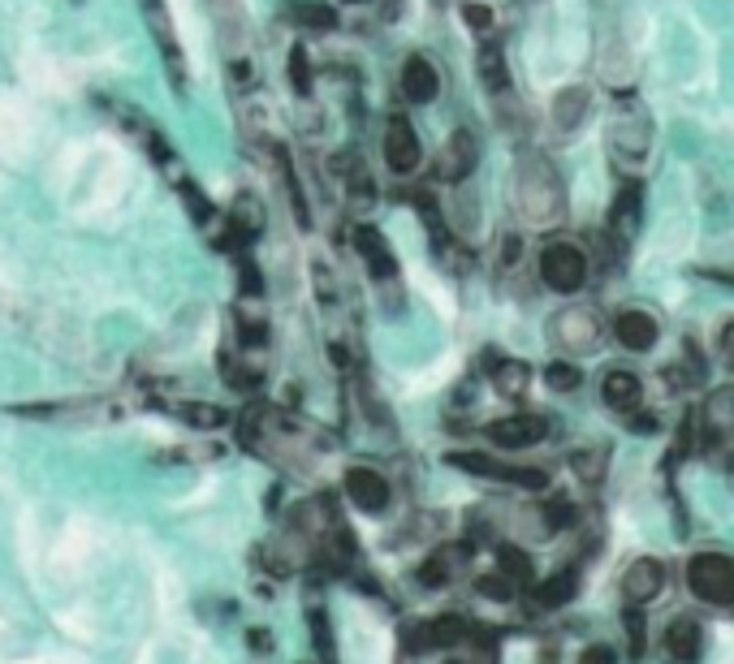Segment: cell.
<instances>
[{
  "mask_svg": "<svg viewBox=\"0 0 734 664\" xmlns=\"http://www.w3.org/2000/svg\"><path fill=\"white\" fill-rule=\"evenodd\" d=\"M514 212L527 229H549L566 221V186L549 156L531 151L514 169Z\"/></svg>",
  "mask_w": 734,
  "mask_h": 664,
  "instance_id": "1",
  "label": "cell"
},
{
  "mask_svg": "<svg viewBox=\"0 0 734 664\" xmlns=\"http://www.w3.org/2000/svg\"><path fill=\"white\" fill-rule=\"evenodd\" d=\"M450 466H458V470H467V475H476V479L505 483V488H527V492H545V488H549V470L523 466V462H505V457H489V453H476V448L450 453Z\"/></svg>",
  "mask_w": 734,
  "mask_h": 664,
  "instance_id": "2",
  "label": "cell"
},
{
  "mask_svg": "<svg viewBox=\"0 0 734 664\" xmlns=\"http://www.w3.org/2000/svg\"><path fill=\"white\" fill-rule=\"evenodd\" d=\"M549 341H553V349H562L571 358H584V354L601 349L605 320H601L597 307H566V311H558L549 320Z\"/></svg>",
  "mask_w": 734,
  "mask_h": 664,
  "instance_id": "3",
  "label": "cell"
},
{
  "mask_svg": "<svg viewBox=\"0 0 734 664\" xmlns=\"http://www.w3.org/2000/svg\"><path fill=\"white\" fill-rule=\"evenodd\" d=\"M687 587L713 608H734V556L696 553L687 561Z\"/></svg>",
  "mask_w": 734,
  "mask_h": 664,
  "instance_id": "4",
  "label": "cell"
},
{
  "mask_svg": "<svg viewBox=\"0 0 734 664\" xmlns=\"http://www.w3.org/2000/svg\"><path fill=\"white\" fill-rule=\"evenodd\" d=\"M536 272L553 294H579L588 285V255L575 242H549L536 259Z\"/></svg>",
  "mask_w": 734,
  "mask_h": 664,
  "instance_id": "5",
  "label": "cell"
},
{
  "mask_svg": "<svg viewBox=\"0 0 734 664\" xmlns=\"http://www.w3.org/2000/svg\"><path fill=\"white\" fill-rule=\"evenodd\" d=\"M122 406L109 397H83V402H39V406H9L17 419H44V423H109Z\"/></svg>",
  "mask_w": 734,
  "mask_h": 664,
  "instance_id": "6",
  "label": "cell"
},
{
  "mask_svg": "<svg viewBox=\"0 0 734 664\" xmlns=\"http://www.w3.org/2000/svg\"><path fill=\"white\" fill-rule=\"evenodd\" d=\"M384 164L393 169V173H415L419 164H424V147H419V134L411 130V121L402 116V112H393L389 121H384Z\"/></svg>",
  "mask_w": 734,
  "mask_h": 664,
  "instance_id": "7",
  "label": "cell"
},
{
  "mask_svg": "<svg viewBox=\"0 0 734 664\" xmlns=\"http://www.w3.org/2000/svg\"><path fill=\"white\" fill-rule=\"evenodd\" d=\"M476 164H480V143H476V134H472V130H454V134L445 138V147H441L437 177H441L445 186H458V182H467V177L476 173Z\"/></svg>",
  "mask_w": 734,
  "mask_h": 664,
  "instance_id": "8",
  "label": "cell"
},
{
  "mask_svg": "<svg viewBox=\"0 0 734 664\" xmlns=\"http://www.w3.org/2000/svg\"><path fill=\"white\" fill-rule=\"evenodd\" d=\"M661 591H665V565L661 561L639 556V561L626 565V574H622V604L626 608H648Z\"/></svg>",
  "mask_w": 734,
  "mask_h": 664,
  "instance_id": "9",
  "label": "cell"
},
{
  "mask_svg": "<svg viewBox=\"0 0 734 664\" xmlns=\"http://www.w3.org/2000/svg\"><path fill=\"white\" fill-rule=\"evenodd\" d=\"M342 488H346V496H351V505L355 509H364V514H384L389 509V479L376 470V466H351L346 470V479H342Z\"/></svg>",
  "mask_w": 734,
  "mask_h": 664,
  "instance_id": "10",
  "label": "cell"
},
{
  "mask_svg": "<svg viewBox=\"0 0 734 664\" xmlns=\"http://www.w3.org/2000/svg\"><path fill=\"white\" fill-rule=\"evenodd\" d=\"M610 143L617 156H631V160H644L648 156V147H652V121H648V112L639 109H626L613 116L610 125Z\"/></svg>",
  "mask_w": 734,
  "mask_h": 664,
  "instance_id": "11",
  "label": "cell"
},
{
  "mask_svg": "<svg viewBox=\"0 0 734 664\" xmlns=\"http://www.w3.org/2000/svg\"><path fill=\"white\" fill-rule=\"evenodd\" d=\"M549 436V419L545 415H505V419H492L489 423V441L497 448H531Z\"/></svg>",
  "mask_w": 734,
  "mask_h": 664,
  "instance_id": "12",
  "label": "cell"
},
{
  "mask_svg": "<svg viewBox=\"0 0 734 664\" xmlns=\"http://www.w3.org/2000/svg\"><path fill=\"white\" fill-rule=\"evenodd\" d=\"M355 246H359V255H364L367 276H371L380 290H384V285H397V259H393V250H389V242H384L380 229L359 224V229H355Z\"/></svg>",
  "mask_w": 734,
  "mask_h": 664,
  "instance_id": "13",
  "label": "cell"
},
{
  "mask_svg": "<svg viewBox=\"0 0 734 664\" xmlns=\"http://www.w3.org/2000/svg\"><path fill=\"white\" fill-rule=\"evenodd\" d=\"M467 639V622L458 617H432L419 626H406V648L411 652H437V648H454Z\"/></svg>",
  "mask_w": 734,
  "mask_h": 664,
  "instance_id": "14",
  "label": "cell"
},
{
  "mask_svg": "<svg viewBox=\"0 0 734 664\" xmlns=\"http://www.w3.org/2000/svg\"><path fill=\"white\" fill-rule=\"evenodd\" d=\"M467 561H472V544H445L428 561H419L415 578H419V587H450L467 569Z\"/></svg>",
  "mask_w": 734,
  "mask_h": 664,
  "instance_id": "15",
  "label": "cell"
},
{
  "mask_svg": "<svg viewBox=\"0 0 734 664\" xmlns=\"http://www.w3.org/2000/svg\"><path fill=\"white\" fill-rule=\"evenodd\" d=\"M601 402H605L610 410H617L622 419L635 415V410L644 406V384H639V376L626 371V367H610V371L601 376Z\"/></svg>",
  "mask_w": 734,
  "mask_h": 664,
  "instance_id": "16",
  "label": "cell"
},
{
  "mask_svg": "<svg viewBox=\"0 0 734 664\" xmlns=\"http://www.w3.org/2000/svg\"><path fill=\"white\" fill-rule=\"evenodd\" d=\"M661 648L674 664H696L700 652H705V626L692 622V617H674L665 626V635H661Z\"/></svg>",
  "mask_w": 734,
  "mask_h": 664,
  "instance_id": "17",
  "label": "cell"
},
{
  "mask_svg": "<svg viewBox=\"0 0 734 664\" xmlns=\"http://www.w3.org/2000/svg\"><path fill=\"white\" fill-rule=\"evenodd\" d=\"M485 367H489L492 389H497L501 397H523L527 384H531V367H527L523 358H505L501 349H489V354H485Z\"/></svg>",
  "mask_w": 734,
  "mask_h": 664,
  "instance_id": "18",
  "label": "cell"
},
{
  "mask_svg": "<svg viewBox=\"0 0 734 664\" xmlns=\"http://www.w3.org/2000/svg\"><path fill=\"white\" fill-rule=\"evenodd\" d=\"M437 91H441V74H437V65L428 61V57H406V65H402V96L411 100V104H432L437 100Z\"/></svg>",
  "mask_w": 734,
  "mask_h": 664,
  "instance_id": "19",
  "label": "cell"
},
{
  "mask_svg": "<svg viewBox=\"0 0 734 664\" xmlns=\"http://www.w3.org/2000/svg\"><path fill=\"white\" fill-rule=\"evenodd\" d=\"M518 522L527 527L531 540H553L562 527L575 522V509H571L566 501H545V505H527V509L518 514Z\"/></svg>",
  "mask_w": 734,
  "mask_h": 664,
  "instance_id": "20",
  "label": "cell"
},
{
  "mask_svg": "<svg viewBox=\"0 0 734 664\" xmlns=\"http://www.w3.org/2000/svg\"><path fill=\"white\" fill-rule=\"evenodd\" d=\"M613 332H617V341H622L631 354H648V349L657 345V336H661V324H657L648 311H622Z\"/></svg>",
  "mask_w": 734,
  "mask_h": 664,
  "instance_id": "21",
  "label": "cell"
},
{
  "mask_svg": "<svg viewBox=\"0 0 734 664\" xmlns=\"http://www.w3.org/2000/svg\"><path fill=\"white\" fill-rule=\"evenodd\" d=\"M588 112H592L588 87H566V91L553 96V130L558 134H575L588 121Z\"/></svg>",
  "mask_w": 734,
  "mask_h": 664,
  "instance_id": "22",
  "label": "cell"
},
{
  "mask_svg": "<svg viewBox=\"0 0 734 664\" xmlns=\"http://www.w3.org/2000/svg\"><path fill=\"white\" fill-rule=\"evenodd\" d=\"M164 410H169L173 419L199 428V432H217V428L230 423V410H221V406H212V402H169Z\"/></svg>",
  "mask_w": 734,
  "mask_h": 664,
  "instance_id": "23",
  "label": "cell"
},
{
  "mask_svg": "<svg viewBox=\"0 0 734 664\" xmlns=\"http://www.w3.org/2000/svg\"><path fill=\"white\" fill-rule=\"evenodd\" d=\"M639 204H644V186L639 182H626L622 190H617V199H613V208H610V229H613V237L622 242L635 224H639Z\"/></svg>",
  "mask_w": 734,
  "mask_h": 664,
  "instance_id": "24",
  "label": "cell"
},
{
  "mask_svg": "<svg viewBox=\"0 0 734 664\" xmlns=\"http://www.w3.org/2000/svg\"><path fill=\"white\" fill-rule=\"evenodd\" d=\"M705 428L713 436H731L734 432V389H713L705 402Z\"/></svg>",
  "mask_w": 734,
  "mask_h": 664,
  "instance_id": "25",
  "label": "cell"
},
{
  "mask_svg": "<svg viewBox=\"0 0 734 664\" xmlns=\"http://www.w3.org/2000/svg\"><path fill=\"white\" fill-rule=\"evenodd\" d=\"M476 70H480V83L489 87L492 96H505V87H510V70H505V57H501V48H497V44H485V48H480Z\"/></svg>",
  "mask_w": 734,
  "mask_h": 664,
  "instance_id": "26",
  "label": "cell"
},
{
  "mask_svg": "<svg viewBox=\"0 0 734 664\" xmlns=\"http://www.w3.org/2000/svg\"><path fill=\"white\" fill-rule=\"evenodd\" d=\"M575 591H579V565H566V569H558L549 582H540V604L545 608H558V604H566V600H575Z\"/></svg>",
  "mask_w": 734,
  "mask_h": 664,
  "instance_id": "27",
  "label": "cell"
},
{
  "mask_svg": "<svg viewBox=\"0 0 734 664\" xmlns=\"http://www.w3.org/2000/svg\"><path fill=\"white\" fill-rule=\"evenodd\" d=\"M571 466L579 470L584 483H601L605 479V466H610V448L605 444H579L571 453Z\"/></svg>",
  "mask_w": 734,
  "mask_h": 664,
  "instance_id": "28",
  "label": "cell"
},
{
  "mask_svg": "<svg viewBox=\"0 0 734 664\" xmlns=\"http://www.w3.org/2000/svg\"><path fill=\"white\" fill-rule=\"evenodd\" d=\"M545 384H549V389H558V393H575V389L584 384V371H579L575 362L558 358V362H549V367H545Z\"/></svg>",
  "mask_w": 734,
  "mask_h": 664,
  "instance_id": "29",
  "label": "cell"
},
{
  "mask_svg": "<svg viewBox=\"0 0 734 664\" xmlns=\"http://www.w3.org/2000/svg\"><path fill=\"white\" fill-rule=\"evenodd\" d=\"M497 569L514 582V587H523V582H531V561L518 553V549H497Z\"/></svg>",
  "mask_w": 734,
  "mask_h": 664,
  "instance_id": "30",
  "label": "cell"
},
{
  "mask_svg": "<svg viewBox=\"0 0 734 664\" xmlns=\"http://www.w3.org/2000/svg\"><path fill=\"white\" fill-rule=\"evenodd\" d=\"M476 591H480L485 600H497V604H505V600H514V595H518V587H514V582H510L501 569H497V574H489V578H480V582H476Z\"/></svg>",
  "mask_w": 734,
  "mask_h": 664,
  "instance_id": "31",
  "label": "cell"
},
{
  "mask_svg": "<svg viewBox=\"0 0 734 664\" xmlns=\"http://www.w3.org/2000/svg\"><path fill=\"white\" fill-rule=\"evenodd\" d=\"M294 17H298L303 26H316V30H333V26H338V13H333L329 4H298Z\"/></svg>",
  "mask_w": 734,
  "mask_h": 664,
  "instance_id": "32",
  "label": "cell"
},
{
  "mask_svg": "<svg viewBox=\"0 0 734 664\" xmlns=\"http://www.w3.org/2000/svg\"><path fill=\"white\" fill-rule=\"evenodd\" d=\"M290 78H294V91H298V96L311 91V70H307V52H303V48L290 52Z\"/></svg>",
  "mask_w": 734,
  "mask_h": 664,
  "instance_id": "33",
  "label": "cell"
},
{
  "mask_svg": "<svg viewBox=\"0 0 734 664\" xmlns=\"http://www.w3.org/2000/svg\"><path fill=\"white\" fill-rule=\"evenodd\" d=\"M463 17H467V26H472L476 35H489V26H492V9H489V4L472 0V4H463Z\"/></svg>",
  "mask_w": 734,
  "mask_h": 664,
  "instance_id": "34",
  "label": "cell"
},
{
  "mask_svg": "<svg viewBox=\"0 0 734 664\" xmlns=\"http://www.w3.org/2000/svg\"><path fill=\"white\" fill-rule=\"evenodd\" d=\"M718 354H722V358L734 367V316L722 324V329H718Z\"/></svg>",
  "mask_w": 734,
  "mask_h": 664,
  "instance_id": "35",
  "label": "cell"
},
{
  "mask_svg": "<svg viewBox=\"0 0 734 664\" xmlns=\"http://www.w3.org/2000/svg\"><path fill=\"white\" fill-rule=\"evenodd\" d=\"M579 664H617V656H613V648H605V643H592V648H584Z\"/></svg>",
  "mask_w": 734,
  "mask_h": 664,
  "instance_id": "36",
  "label": "cell"
},
{
  "mask_svg": "<svg viewBox=\"0 0 734 664\" xmlns=\"http://www.w3.org/2000/svg\"><path fill=\"white\" fill-rule=\"evenodd\" d=\"M346 4H355V0H346Z\"/></svg>",
  "mask_w": 734,
  "mask_h": 664,
  "instance_id": "37",
  "label": "cell"
}]
</instances>
